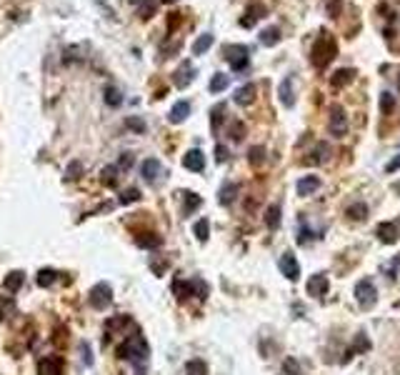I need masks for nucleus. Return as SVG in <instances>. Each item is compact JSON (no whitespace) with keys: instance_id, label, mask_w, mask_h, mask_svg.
Returning <instances> with one entry per match:
<instances>
[{"instance_id":"obj_1","label":"nucleus","mask_w":400,"mask_h":375,"mask_svg":"<svg viewBox=\"0 0 400 375\" xmlns=\"http://www.w3.org/2000/svg\"><path fill=\"white\" fill-rule=\"evenodd\" d=\"M335 53H338V45H335L333 35H320L318 40H315V45H313V50H310V55H313V65L315 68H325L330 60L335 58Z\"/></svg>"},{"instance_id":"obj_2","label":"nucleus","mask_w":400,"mask_h":375,"mask_svg":"<svg viewBox=\"0 0 400 375\" xmlns=\"http://www.w3.org/2000/svg\"><path fill=\"white\" fill-rule=\"evenodd\" d=\"M120 355L128 358V360H133V363H143L148 358V343L140 335H133V338H128L120 345Z\"/></svg>"},{"instance_id":"obj_3","label":"nucleus","mask_w":400,"mask_h":375,"mask_svg":"<svg viewBox=\"0 0 400 375\" xmlns=\"http://www.w3.org/2000/svg\"><path fill=\"white\" fill-rule=\"evenodd\" d=\"M355 298L360 303V308H365V310H370L378 303V290H375V285H373L370 278H365V280H360L355 285Z\"/></svg>"},{"instance_id":"obj_4","label":"nucleus","mask_w":400,"mask_h":375,"mask_svg":"<svg viewBox=\"0 0 400 375\" xmlns=\"http://www.w3.org/2000/svg\"><path fill=\"white\" fill-rule=\"evenodd\" d=\"M223 55H225V60L230 63L233 70H243V68H248V63H250L245 45H225V48H223Z\"/></svg>"},{"instance_id":"obj_5","label":"nucleus","mask_w":400,"mask_h":375,"mask_svg":"<svg viewBox=\"0 0 400 375\" xmlns=\"http://www.w3.org/2000/svg\"><path fill=\"white\" fill-rule=\"evenodd\" d=\"M330 133H333L335 138H343L345 135V130H348V118H345V110L340 108V105H333L330 108Z\"/></svg>"},{"instance_id":"obj_6","label":"nucleus","mask_w":400,"mask_h":375,"mask_svg":"<svg viewBox=\"0 0 400 375\" xmlns=\"http://www.w3.org/2000/svg\"><path fill=\"white\" fill-rule=\"evenodd\" d=\"M110 300H113V290H110L108 283H100V285H95L90 290V305L98 308V310H103L105 305H110Z\"/></svg>"},{"instance_id":"obj_7","label":"nucleus","mask_w":400,"mask_h":375,"mask_svg":"<svg viewBox=\"0 0 400 375\" xmlns=\"http://www.w3.org/2000/svg\"><path fill=\"white\" fill-rule=\"evenodd\" d=\"M280 270H283V275H285L288 280H298V278H300V265H298V260H295L293 253H283V258H280Z\"/></svg>"},{"instance_id":"obj_8","label":"nucleus","mask_w":400,"mask_h":375,"mask_svg":"<svg viewBox=\"0 0 400 375\" xmlns=\"http://www.w3.org/2000/svg\"><path fill=\"white\" fill-rule=\"evenodd\" d=\"M308 295H313V298H320V295H325L328 293V278L323 275V273H315V275H310L308 278Z\"/></svg>"},{"instance_id":"obj_9","label":"nucleus","mask_w":400,"mask_h":375,"mask_svg":"<svg viewBox=\"0 0 400 375\" xmlns=\"http://www.w3.org/2000/svg\"><path fill=\"white\" fill-rule=\"evenodd\" d=\"M140 173H143V178H145L148 183H155V180H158V175H163V165H160V160L148 158V160H143Z\"/></svg>"},{"instance_id":"obj_10","label":"nucleus","mask_w":400,"mask_h":375,"mask_svg":"<svg viewBox=\"0 0 400 375\" xmlns=\"http://www.w3.org/2000/svg\"><path fill=\"white\" fill-rule=\"evenodd\" d=\"M260 15H265V5L253 3V5H248L245 15L240 18V25H243V28H253V25L258 23V18H260Z\"/></svg>"},{"instance_id":"obj_11","label":"nucleus","mask_w":400,"mask_h":375,"mask_svg":"<svg viewBox=\"0 0 400 375\" xmlns=\"http://www.w3.org/2000/svg\"><path fill=\"white\" fill-rule=\"evenodd\" d=\"M183 165H185L188 170H193V173H200V170L205 168V155H203L200 150H188V153L183 155Z\"/></svg>"},{"instance_id":"obj_12","label":"nucleus","mask_w":400,"mask_h":375,"mask_svg":"<svg viewBox=\"0 0 400 375\" xmlns=\"http://www.w3.org/2000/svg\"><path fill=\"white\" fill-rule=\"evenodd\" d=\"M378 235H380L383 243H395L400 238V220H395V223H383L378 228Z\"/></svg>"},{"instance_id":"obj_13","label":"nucleus","mask_w":400,"mask_h":375,"mask_svg":"<svg viewBox=\"0 0 400 375\" xmlns=\"http://www.w3.org/2000/svg\"><path fill=\"white\" fill-rule=\"evenodd\" d=\"M320 188V178L318 175H305L303 180H298V195H313Z\"/></svg>"},{"instance_id":"obj_14","label":"nucleus","mask_w":400,"mask_h":375,"mask_svg":"<svg viewBox=\"0 0 400 375\" xmlns=\"http://www.w3.org/2000/svg\"><path fill=\"white\" fill-rule=\"evenodd\" d=\"M253 100H255V85H253V83L240 85V88L235 90V103H238V105H250Z\"/></svg>"},{"instance_id":"obj_15","label":"nucleus","mask_w":400,"mask_h":375,"mask_svg":"<svg viewBox=\"0 0 400 375\" xmlns=\"http://www.w3.org/2000/svg\"><path fill=\"white\" fill-rule=\"evenodd\" d=\"M280 100L285 108H293L295 105V95H293V78H285L280 83Z\"/></svg>"},{"instance_id":"obj_16","label":"nucleus","mask_w":400,"mask_h":375,"mask_svg":"<svg viewBox=\"0 0 400 375\" xmlns=\"http://www.w3.org/2000/svg\"><path fill=\"white\" fill-rule=\"evenodd\" d=\"M188 113H190V103H185V100L175 103L173 110H170V123H183L188 118Z\"/></svg>"},{"instance_id":"obj_17","label":"nucleus","mask_w":400,"mask_h":375,"mask_svg":"<svg viewBox=\"0 0 400 375\" xmlns=\"http://www.w3.org/2000/svg\"><path fill=\"white\" fill-rule=\"evenodd\" d=\"M260 43H263L265 48H273V45H278V43H280V28H275V25L265 28V30L260 33Z\"/></svg>"},{"instance_id":"obj_18","label":"nucleus","mask_w":400,"mask_h":375,"mask_svg":"<svg viewBox=\"0 0 400 375\" xmlns=\"http://www.w3.org/2000/svg\"><path fill=\"white\" fill-rule=\"evenodd\" d=\"M193 75H195V68L188 63V65H183L178 73H175V85L178 88H185V85H190L193 83Z\"/></svg>"},{"instance_id":"obj_19","label":"nucleus","mask_w":400,"mask_h":375,"mask_svg":"<svg viewBox=\"0 0 400 375\" xmlns=\"http://www.w3.org/2000/svg\"><path fill=\"white\" fill-rule=\"evenodd\" d=\"M60 370H63L60 360H55V358L40 360V375H60Z\"/></svg>"},{"instance_id":"obj_20","label":"nucleus","mask_w":400,"mask_h":375,"mask_svg":"<svg viewBox=\"0 0 400 375\" xmlns=\"http://www.w3.org/2000/svg\"><path fill=\"white\" fill-rule=\"evenodd\" d=\"M213 40H215V38H213L210 33H205V35H200L198 40L193 43V55H203L205 50H210V45H213Z\"/></svg>"},{"instance_id":"obj_21","label":"nucleus","mask_w":400,"mask_h":375,"mask_svg":"<svg viewBox=\"0 0 400 375\" xmlns=\"http://www.w3.org/2000/svg\"><path fill=\"white\" fill-rule=\"evenodd\" d=\"M353 75H355V70L353 68H343V70H338V73L333 75V88H343V85H348L350 80H353Z\"/></svg>"},{"instance_id":"obj_22","label":"nucleus","mask_w":400,"mask_h":375,"mask_svg":"<svg viewBox=\"0 0 400 375\" xmlns=\"http://www.w3.org/2000/svg\"><path fill=\"white\" fill-rule=\"evenodd\" d=\"M235 193H238V185H235V183H228V185L220 188V198H218V200H220L223 205H230V203L235 200Z\"/></svg>"},{"instance_id":"obj_23","label":"nucleus","mask_w":400,"mask_h":375,"mask_svg":"<svg viewBox=\"0 0 400 375\" xmlns=\"http://www.w3.org/2000/svg\"><path fill=\"white\" fill-rule=\"evenodd\" d=\"M265 225L270 230H275L278 225H280V205H270L265 213Z\"/></svg>"},{"instance_id":"obj_24","label":"nucleus","mask_w":400,"mask_h":375,"mask_svg":"<svg viewBox=\"0 0 400 375\" xmlns=\"http://www.w3.org/2000/svg\"><path fill=\"white\" fill-rule=\"evenodd\" d=\"M193 233H195V238H198L200 243H205V240H208V233H210V223H208L205 218H200L198 223L193 225Z\"/></svg>"},{"instance_id":"obj_25","label":"nucleus","mask_w":400,"mask_h":375,"mask_svg":"<svg viewBox=\"0 0 400 375\" xmlns=\"http://www.w3.org/2000/svg\"><path fill=\"white\" fill-rule=\"evenodd\" d=\"M225 88H228V75H223V73L213 75V80H210V93H220V90H225Z\"/></svg>"},{"instance_id":"obj_26","label":"nucleus","mask_w":400,"mask_h":375,"mask_svg":"<svg viewBox=\"0 0 400 375\" xmlns=\"http://www.w3.org/2000/svg\"><path fill=\"white\" fill-rule=\"evenodd\" d=\"M23 280H25V278H23V273H18V270H15V273H10V275L5 278V283H3V285H5L8 290H18V288L23 285Z\"/></svg>"},{"instance_id":"obj_27","label":"nucleus","mask_w":400,"mask_h":375,"mask_svg":"<svg viewBox=\"0 0 400 375\" xmlns=\"http://www.w3.org/2000/svg\"><path fill=\"white\" fill-rule=\"evenodd\" d=\"M185 373L188 375H205L208 373V368H205L203 360H190V363H185Z\"/></svg>"},{"instance_id":"obj_28","label":"nucleus","mask_w":400,"mask_h":375,"mask_svg":"<svg viewBox=\"0 0 400 375\" xmlns=\"http://www.w3.org/2000/svg\"><path fill=\"white\" fill-rule=\"evenodd\" d=\"M183 195H185V215H190L195 208H200V203H203V200H200L195 193H183Z\"/></svg>"},{"instance_id":"obj_29","label":"nucleus","mask_w":400,"mask_h":375,"mask_svg":"<svg viewBox=\"0 0 400 375\" xmlns=\"http://www.w3.org/2000/svg\"><path fill=\"white\" fill-rule=\"evenodd\" d=\"M348 215H350L353 220H363V218L368 215V208H365L363 203H355V205H350V208H348Z\"/></svg>"},{"instance_id":"obj_30","label":"nucleus","mask_w":400,"mask_h":375,"mask_svg":"<svg viewBox=\"0 0 400 375\" xmlns=\"http://www.w3.org/2000/svg\"><path fill=\"white\" fill-rule=\"evenodd\" d=\"M53 280H55V270L45 268V270H40V273H38V285L48 288V285H53Z\"/></svg>"},{"instance_id":"obj_31","label":"nucleus","mask_w":400,"mask_h":375,"mask_svg":"<svg viewBox=\"0 0 400 375\" xmlns=\"http://www.w3.org/2000/svg\"><path fill=\"white\" fill-rule=\"evenodd\" d=\"M223 113H225V105H223V103L213 108V130H215V133L220 130V120H223Z\"/></svg>"},{"instance_id":"obj_32","label":"nucleus","mask_w":400,"mask_h":375,"mask_svg":"<svg viewBox=\"0 0 400 375\" xmlns=\"http://www.w3.org/2000/svg\"><path fill=\"white\" fill-rule=\"evenodd\" d=\"M120 100H123V98H120V93H118L115 88H108V90H105V103H108V105L115 108V105H120Z\"/></svg>"},{"instance_id":"obj_33","label":"nucleus","mask_w":400,"mask_h":375,"mask_svg":"<svg viewBox=\"0 0 400 375\" xmlns=\"http://www.w3.org/2000/svg\"><path fill=\"white\" fill-rule=\"evenodd\" d=\"M393 108H395L393 95H390V93H383V95H380V110H383V113H390Z\"/></svg>"},{"instance_id":"obj_34","label":"nucleus","mask_w":400,"mask_h":375,"mask_svg":"<svg viewBox=\"0 0 400 375\" xmlns=\"http://www.w3.org/2000/svg\"><path fill=\"white\" fill-rule=\"evenodd\" d=\"M263 160H265V148H260V145L250 148V163H253V165H260Z\"/></svg>"},{"instance_id":"obj_35","label":"nucleus","mask_w":400,"mask_h":375,"mask_svg":"<svg viewBox=\"0 0 400 375\" xmlns=\"http://www.w3.org/2000/svg\"><path fill=\"white\" fill-rule=\"evenodd\" d=\"M368 348H370V343H368V338H365V335H360V338H358V343H355V348H353V350H350V353L345 355V360H350V355H353L355 350H368Z\"/></svg>"},{"instance_id":"obj_36","label":"nucleus","mask_w":400,"mask_h":375,"mask_svg":"<svg viewBox=\"0 0 400 375\" xmlns=\"http://www.w3.org/2000/svg\"><path fill=\"white\" fill-rule=\"evenodd\" d=\"M138 198H140V193H138L135 188H130V190H125V193L120 195V203H123V205H128V203H135Z\"/></svg>"},{"instance_id":"obj_37","label":"nucleus","mask_w":400,"mask_h":375,"mask_svg":"<svg viewBox=\"0 0 400 375\" xmlns=\"http://www.w3.org/2000/svg\"><path fill=\"white\" fill-rule=\"evenodd\" d=\"M283 370H288L290 375H300V368H298V363L293 360V358H288L285 360V365H283Z\"/></svg>"},{"instance_id":"obj_38","label":"nucleus","mask_w":400,"mask_h":375,"mask_svg":"<svg viewBox=\"0 0 400 375\" xmlns=\"http://www.w3.org/2000/svg\"><path fill=\"white\" fill-rule=\"evenodd\" d=\"M103 183H108V185L115 183V168H105L103 170Z\"/></svg>"},{"instance_id":"obj_39","label":"nucleus","mask_w":400,"mask_h":375,"mask_svg":"<svg viewBox=\"0 0 400 375\" xmlns=\"http://www.w3.org/2000/svg\"><path fill=\"white\" fill-rule=\"evenodd\" d=\"M138 245H145V248H155V245H160V238H138Z\"/></svg>"},{"instance_id":"obj_40","label":"nucleus","mask_w":400,"mask_h":375,"mask_svg":"<svg viewBox=\"0 0 400 375\" xmlns=\"http://www.w3.org/2000/svg\"><path fill=\"white\" fill-rule=\"evenodd\" d=\"M328 10H330V18L340 15V0H328Z\"/></svg>"},{"instance_id":"obj_41","label":"nucleus","mask_w":400,"mask_h":375,"mask_svg":"<svg viewBox=\"0 0 400 375\" xmlns=\"http://www.w3.org/2000/svg\"><path fill=\"white\" fill-rule=\"evenodd\" d=\"M215 158H218V163H223V160H228V150L223 148V145H218V148H215Z\"/></svg>"},{"instance_id":"obj_42","label":"nucleus","mask_w":400,"mask_h":375,"mask_svg":"<svg viewBox=\"0 0 400 375\" xmlns=\"http://www.w3.org/2000/svg\"><path fill=\"white\" fill-rule=\"evenodd\" d=\"M153 10H155V3H148V5H143V8H140V15H143V18H150V13H153Z\"/></svg>"},{"instance_id":"obj_43","label":"nucleus","mask_w":400,"mask_h":375,"mask_svg":"<svg viewBox=\"0 0 400 375\" xmlns=\"http://www.w3.org/2000/svg\"><path fill=\"white\" fill-rule=\"evenodd\" d=\"M240 130H243V125H240V123H235V125H233V140H240V138H243V133H240Z\"/></svg>"},{"instance_id":"obj_44","label":"nucleus","mask_w":400,"mask_h":375,"mask_svg":"<svg viewBox=\"0 0 400 375\" xmlns=\"http://www.w3.org/2000/svg\"><path fill=\"white\" fill-rule=\"evenodd\" d=\"M398 168H400V155L393 160V163H388V165H385V170H388V173H393V170H398Z\"/></svg>"},{"instance_id":"obj_45","label":"nucleus","mask_w":400,"mask_h":375,"mask_svg":"<svg viewBox=\"0 0 400 375\" xmlns=\"http://www.w3.org/2000/svg\"><path fill=\"white\" fill-rule=\"evenodd\" d=\"M130 163H133V155H130V153H125V155H123V160H120V165H123V168H128Z\"/></svg>"},{"instance_id":"obj_46","label":"nucleus","mask_w":400,"mask_h":375,"mask_svg":"<svg viewBox=\"0 0 400 375\" xmlns=\"http://www.w3.org/2000/svg\"><path fill=\"white\" fill-rule=\"evenodd\" d=\"M128 125H130V128H135V130H145V125H143L140 120H128Z\"/></svg>"}]
</instances>
